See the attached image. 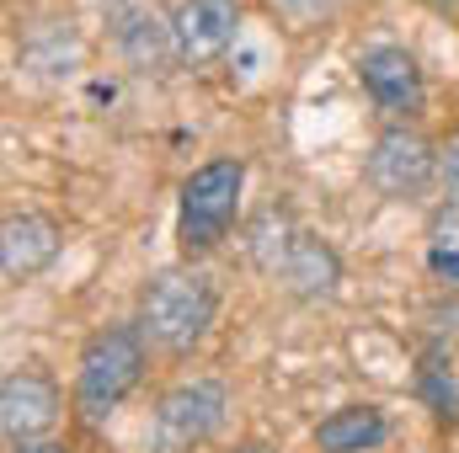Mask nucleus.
<instances>
[{"label":"nucleus","mask_w":459,"mask_h":453,"mask_svg":"<svg viewBox=\"0 0 459 453\" xmlns=\"http://www.w3.org/2000/svg\"><path fill=\"white\" fill-rule=\"evenodd\" d=\"M220 310V294L209 283V272L198 267H166L150 278L144 299H139V331L155 341L160 352H193L209 337Z\"/></svg>","instance_id":"nucleus-1"},{"label":"nucleus","mask_w":459,"mask_h":453,"mask_svg":"<svg viewBox=\"0 0 459 453\" xmlns=\"http://www.w3.org/2000/svg\"><path fill=\"white\" fill-rule=\"evenodd\" d=\"M240 187H246V166L235 155L204 160L187 182H182V203H177V240L187 256L214 251L230 235L240 214Z\"/></svg>","instance_id":"nucleus-2"},{"label":"nucleus","mask_w":459,"mask_h":453,"mask_svg":"<svg viewBox=\"0 0 459 453\" xmlns=\"http://www.w3.org/2000/svg\"><path fill=\"white\" fill-rule=\"evenodd\" d=\"M139 379H144V331H134V326L97 331L86 341V352H81V368H75V406H81V416L86 422H108Z\"/></svg>","instance_id":"nucleus-3"},{"label":"nucleus","mask_w":459,"mask_h":453,"mask_svg":"<svg viewBox=\"0 0 459 453\" xmlns=\"http://www.w3.org/2000/svg\"><path fill=\"white\" fill-rule=\"evenodd\" d=\"M230 395L220 379H187L177 384L150 422V453H193L204 449L220 427H225Z\"/></svg>","instance_id":"nucleus-4"},{"label":"nucleus","mask_w":459,"mask_h":453,"mask_svg":"<svg viewBox=\"0 0 459 453\" xmlns=\"http://www.w3.org/2000/svg\"><path fill=\"white\" fill-rule=\"evenodd\" d=\"M438 176V155L417 128H385L368 150V182L385 198H417Z\"/></svg>","instance_id":"nucleus-5"},{"label":"nucleus","mask_w":459,"mask_h":453,"mask_svg":"<svg viewBox=\"0 0 459 453\" xmlns=\"http://www.w3.org/2000/svg\"><path fill=\"white\" fill-rule=\"evenodd\" d=\"M171 38H177V59L204 70L214 59H225L240 38V5L235 0H182L171 11Z\"/></svg>","instance_id":"nucleus-6"},{"label":"nucleus","mask_w":459,"mask_h":453,"mask_svg":"<svg viewBox=\"0 0 459 453\" xmlns=\"http://www.w3.org/2000/svg\"><path fill=\"white\" fill-rule=\"evenodd\" d=\"M108 27L134 70H160L166 59H177L171 16H160L155 0H108Z\"/></svg>","instance_id":"nucleus-7"},{"label":"nucleus","mask_w":459,"mask_h":453,"mask_svg":"<svg viewBox=\"0 0 459 453\" xmlns=\"http://www.w3.org/2000/svg\"><path fill=\"white\" fill-rule=\"evenodd\" d=\"M358 81H363V91H368V102H374L379 113L411 117L422 107V70H417V59H411L406 48H395V43L363 48V54H358Z\"/></svg>","instance_id":"nucleus-8"},{"label":"nucleus","mask_w":459,"mask_h":453,"mask_svg":"<svg viewBox=\"0 0 459 453\" xmlns=\"http://www.w3.org/2000/svg\"><path fill=\"white\" fill-rule=\"evenodd\" d=\"M59 422V389L43 373H5L0 384V427L5 438L22 443H43V432Z\"/></svg>","instance_id":"nucleus-9"},{"label":"nucleus","mask_w":459,"mask_h":453,"mask_svg":"<svg viewBox=\"0 0 459 453\" xmlns=\"http://www.w3.org/2000/svg\"><path fill=\"white\" fill-rule=\"evenodd\" d=\"M59 225L48 219V214H11L5 229H0V267H5V278L11 283H22V278H38L54 256H59Z\"/></svg>","instance_id":"nucleus-10"},{"label":"nucleus","mask_w":459,"mask_h":453,"mask_svg":"<svg viewBox=\"0 0 459 453\" xmlns=\"http://www.w3.org/2000/svg\"><path fill=\"white\" fill-rule=\"evenodd\" d=\"M278 278H283V288H289L294 299H326V294L342 283V261H337V251H332L326 240L299 235Z\"/></svg>","instance_id":"nucleus-11"},{"label":"nucleus","mask_w":459,"mask_h":453,"mask_svg":"<svg viewBox=\"0 0 459 453\" xmlns=\"http://www.w3.org/2000/svg\"><path fill=\"white\" fill-rule=\"evenodd\" d=\"M385 416H379V406H342V411H332L321 427H316V449L321 453H368L385 443Z\"/></svg>","instance_id":"nucleus-12"},{"label":"nucleus","mask_w":459,"mask_h":453,"mask_svg":"<svg viewBox=\"0 0 459 453\" xmlns=\"http://www.w3.org/2000/svg\"><path fill=\"white\" fill-rule=\"evenodd\" d=\"M294 240H299V229H294V219L273 203V209H262L256 219H251V261L262 267V272H283V261H289V251H294Z\"/></svg>","instance_id":"nucleus-13"},{"label":"nucleus","mask_w":459,"mask_h":453,"mask_svg":"<svg viewBox=\"0 0 459 453\" xmlns=\"http://www.w3.org/2000/svg\"><path fill=\"white\" fill-rule=\"evenodd\" d=\"M417 389H422V400H428V411H433L438 422H459V389H455V373H449V363H444V352H438V346H428V352H422Z\"/></svg>","instance_id":"nucleus-14"},{"label":"nucleus","mask_w":459,"mask_h":453,"mask_svg":"<svg viewBox=\"0 0 459 453\" xmlns=\"http://www.w3.org/2000/svg\"><path fill=\"white\" fill-rule=\"evenodd\" d=\"M428 267L438 278L459 283V209H449L438 225H433V245H428Z\"/></svg>","instance_id":"nucleus-15"},{"label":"nucleus","mask_w":459,"mask_h":453,"mask_svg":"<svg viewBox=\"0 0 459 453\" xmlns=\"http://www.w3.org/2000/svg\"><path fill=\"white\" fill-rule=\"evenodd\" d=\"M267 5H273L278 16H289L294 27H305V21H316V16H326V11H332L337 0H267Z\"/></svg>","instance_id":"nucleus-16"},{"label":"nucleus","mask_w":459,"mask_h":453,"mask_svg":"<svg viewBox=\"0 0 459 453\" xmlns=\"http://www.w3.org/2000/svg\"><path fill=\"white\" fill-rule=\"evenodd\" d=\"M438 176H444L449 192H459V133H449V144H444V155H438Z\"/></svg>","instance_id":"nucleus-17"},{"label":"nucleus","mask_w":459,"mask_h":453,"mask_svg":"<svg viewBox=\"0 0 459 453\" xmlns=\"http://www.w3.org/2000/svg\"><path fill=\"white\" fill-rule=\"evenodd\" d=\"M16 453H65V449H59V443H22Z\"/></svg>","instance_id":"nucleus-18"},{"label":"nucleus","mask_w":459,"mask_h":453,"mask_svg":"<svg viewBox=\"0 0 459 453\" xmlns=\"http://www.w3.org/2000/svg\"><path fill=\"white\" fill-rule=\"evenodd\" d=\"M235 453H267V449H256V443H246V449H235Z\"/></svg>","instance_id":"nucleus-19"}]
</instances>
